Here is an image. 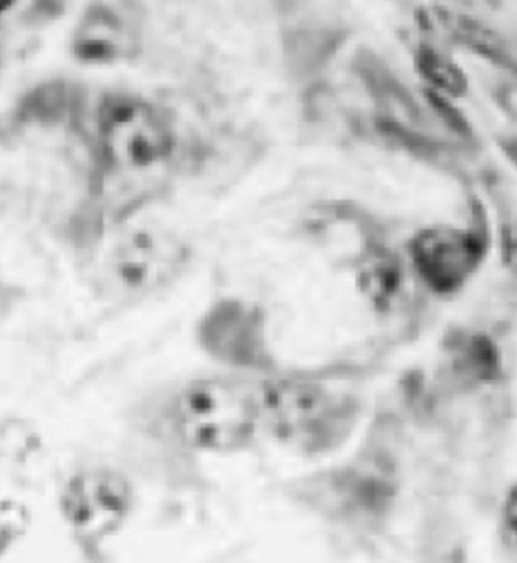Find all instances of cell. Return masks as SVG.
I'll return each instance as SVG.
<instances>
[{
	"label": "cell",
	"mask_w": 517,
	"mask_h": 563,
	"mask_svg": "<svg viewBox=\"0 0 517 563\" xmlns=\"http://www.w3.org/2000/svg\"><path fill=\"white\" fill-rule=\"evenodd\" d=\"M258 398L263 438L306 457L339 450L361 413L354 395L306 374L265 375L258 380Z\"/></svg>",
	"instance_id": "3957f363"
},
{
	"label": "cell",
	"mask_w": 517,
	"mask_h": 563,
	"mask_svg": "<svg viewBox=\"0 0 517 563\" xmlns=\"http://www.w3.org/2000/svg\"><path fill=\"white\" fill-rule=\"evenodd\" d=\"M503 258L507 268L517 276V233H510L504 239Z\"/></svg>",
	"instance_id": "7c38bea8"
},
{
	"label": "cell",
	"mask_w": 517,
	"mask_h": 563,
	"mask_svg": "<svg viewBox=\"0 0 517 563\" xmlns=\"http://www.w3.org/2000/svg\"><path fill=\"white\" fill-rule=\"evenodd\" d=\"M105 157L114 169L146 170L169 151V136L156 113L134 98H114L101 113Z\"/></svg>",
	"instance_id": "52a82bcc"
},
{
	"label": "cell",
	"mask_w": 517,
	"mask_h": 563,
	"mask_svg": "<svg viewBox=\"0 0 517 563\" xmlns=\"http://www.w3.org/2000/svg\"><path fill=\"white\" fill-rule=\"evenodd\" d=\"M504 150H506L507 156H509L517 166V141H510V143L504 144Z\"/></svg>",
	"instance_id": "4fadbf2b"
},
{
	"label": "cell",
	"mask_w": 517,
	"mask_h": 563,
	"mask_svg": "<svg viewBox=\"0 0 517 563\" xmlns=\"http://www.w3.org/2000/svg\"><path fill=\"white\" fill-rule=\"evenodd\" d=\"M402 269L400 260L385 246L367 243L354 256V282L362 298L378 311H385L394 305L400 295Z\"/></svg>",
	"instance_id": "ba28073f"
},
{
	"label": "cell",
	"mask_w": 517,
	"mask_h": 563,
	"mask_svg": "<svg viewBox=\"0 0 517 563\" xmlns=\"http://www.w3.org/2000/svg\"><path fill=\"white\" fill-rule=\"evenodd\" d=\"M18 0H2V12L11 11Z\"/></svg>",
	"instance_id": "5bb4252c"
},
{
	"label": "cell",
	"mask_w": 517,
	"mask_h": 563,
	"mask_svg": "<svg viewBox=\"0 0 517 563\" xmlns=\"http://www.w3.org/2000/svg\"><path fill=\"white\" fill-rule=\"evenodd\" d=\"M200 351L217 364L240 374H276L268 314L258 302L223 296L207 306L196 324Z\"/></svg>",
	"instance_id": "5b68a950"
},
{
	"label": "cell",
	"mask_w": 517,
	"mask_h": 563,
	"mask_svg": "<svg viewBox=\"0 0 517 563\" xmlns=\"http://www.w3.org/2000/svg\"><path fill=\"white\" fill-rule=\"evenodd\" d=\"M193 260V246L179 233L146 223L97 236L84 273L95 298L133 306L179 283Z\"/></svg>",
	"instance_id": "7a4b0ae2"
},
{
	"label": "cell",
	"mask_w": 517,
	"mask_h": 563,
	"mask_svg": "<svg viewBox=\"0 0 517 563\" xmlns=\"http://www.w3.org/2000/svg\"><path fill=\"white\" fill-rule=\"evenodd\" d=\"M408 256L415 275L431 292L451 296L483 265L484 243L473 230L431 225L410 240Z\"/></svg>",
	"instance_id": "8992f818"
},
{
	"label": "cell",
	"mask_w": 517,
	"mask_h": 563,
	"mask_svg": "<svg viewBox=\"0 0 517 563\" xmlns=\"http://www.w3.org/2000/svg\"><path fill=\"white\" fill-rule=\"evenodd\" d=\"M136 499L133 481L123 471L87 466L65 481L58 510L80 552L100 559L108 543L130 523Z\"/></svg>",
	"instance_id": "277c9868"
},
{
	"label": "cell",
	"mask_w": 517,
	"mask_h": 563,
	"mask_svg": "<svg viewBox=\"0 0 517 563\" xmlns=\"http://www.w3.org/2000/svg\"><path fill=\"white\" fill-rule=\"evenodd\" d=\"M80 57L90 62H107L120 51L118 25L111 15L103 11L87 19L77 38Z\"/></svg>",
	"instance_id": "9c48e42d"
},
{
	"label": "cell",
	"mask_w": 517,
	"mask_h": 563,
	"mask_svg": "<svg viewBox=\"0 0 517 563\" xmlns=\"http://www.w3.org/2000/svg\"><path fill=\"white\" fill-rule=\"evenodd\" d=\"M417 65L420 74L444 93H463L466 80H464L460 68L453 62L448 60L443 54H438L431 48H421L417 54Z\"/></svg>",
	"instance_id": "30bf717a"
},
{
	"label": "cell",
	"mask_w": 517,
	"mask_h": 563,
	"mask_svg": "<svg viewBox=\"0 0 517 563\" xmlns=\"http://www.w3.org/2000/svg\"><path fill=\"white\" fill-rule=\"evenodd\" d=\"M161 424L164 434L189 453H246L263 438L258 380L242 375L193 378L164 400Z\"/></svg>",
	"instance_id": "6da1fadb"
},
{
	"label": "cell",
	"mask_w": 517,
	"mask_h": 563,
	"mask_svg": "<svg viewBox=\"0 0 517 563\" xmlns=\"http://www.w3.org/2000/svg\"><path fill=\"white\" fill-rule=\"evenodd\" d=\"M496 536L504 560L517 563V481L504 494L497 512Z\"/></svg>",
	"instance_id": "8fae6325"
}]
</instances>
